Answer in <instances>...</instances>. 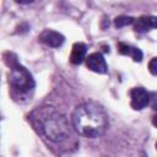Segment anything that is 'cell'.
Returning a JSON list of instances; mask_svg holds the SVG:
<instances>
[{"label": "cell", "mask_w": 157, "mask_h": 157, "mask_svg": "<svg viewBox=\"0 0 157 157\" xmlns=\"http://www.w3.org/2000/svg\"><path fill=\"white\" fill-rule=\"evenodd\" d=\"M71 121L80 135L90 139L101 136L108 126V117L104 109L92 102L78 105L71 115Z\"/></svg>", "instance_id": "obj_1"}, {"label": "cell", "mask_w": 157, "mask_h": 157, "mask_svg": "<svg viewBox=\"0 0 157 157\" xmlns=\"http://www.w3.org/2000/svg\"><path fill=\"white\" fill-rule=\"evenodd\" d=\"M42 130L44 135L54 142H61L70 135L67 119L59 113H50L47 115L42 123Z\"/></svg>", "instance_id": "obj_2"}, {"label": "cell", "mask_w": 157, "mask_h": 157, "mask_svg": "<svg viewBox=\"0 0 157 157\" xmlns=\"http://www.w3.org/2000/svg\"><path fill=\"white\" fill-rule=\"evenodd\" d=\"M9 83L15 91L20 93H28L34 87L32 75L17 63L11 65V70L9 72Z\"/></svg>", "instance_id": "obj_3"}, {"label": "cell", "mask_w": 157, "mask_h": 157, "mask_svg": "<svg viewBox=\"0 0 157 157\" xmlns=\"http://www.w3.org/2000/svg\"><path fill=\"white\" fill-rule=\"evenodd\" d=\"M130 97H131L130 104L135 110H141L150 103V93L142 87L132 88L130 92Z\"/></svg>", "instance_id": "obj_4"}, {"label": "cell", "mask_w": 157, "mask_h": 157, "mask_svg": "<svg viewBox=\"0 0 157 157\" xmlns=\"http://www.w3.org/2000/svg\"><path fill=\"white\" fill-rule=\"evenodd\" d=\"M86 65L90 70L97 74H105L108 70L104 56L101 53H92L86 58Z\"/></svg>", "instance_id": "obj_5"}, {"label": "cell", "mask_w": 157, "mask_h": 157, "mask_svg": "<svg viewBox=\"0 0 157 157\" xmlns=\"http://www.w3.org/2000/svg\"><path fill=\"white\" fill-rule=\"evenodd\" d=\"M38 39H39V42H42V43H44L49 47H53V48L60 47L65 40V38L61 33H59L56 31H53V29H44L39 34Z\"/></svg>", "instance_id": "obj_6"}, {"label": "cell", "mask_w": 157, "mask_h": 157, "mask_svg": "<svg viewBox=\"0 0 157 157\" xmlns=\"http://www.w3.org/2000/svg\"><path fill=\"white\" fill-rule=\"evenodd\" d=\"M86 53H87V47L86 44L77 42L72 45V50H71V55H70V61L74 65H80L83 59L86 58Z\"/></svg>", "instance_id": "obj_7"}, {"label": "cell", "mask_w": 157, "mask_h": 157, "mask_svg": "<svg viewBox=\"0 0 157 157\" xmlns=\"http://www.w3.org/2000/svg\"><path fill=\"white\" fill-rule=\"evenodd\" d=\"M118 49H119L120 54L131 56L132 60L136 61V63H140L142 60V52L136 47H132V45H129V44H125V43H119Z\"/></svg>", "instance_id": "obj_8"}, {"label": "cell", "mask_w": 157, "mask_h": 157, "mask_svg": "<svg viewBox=\"0 0 157 157\" xmlns=\"http://www.w3.org/2000/svg\"><path fill=\"white\" fill-rule=\"evenodd\" d=\"M134 23H135V31H136V32L144 33V32L150 31V25H148L147 16H141L140 18L135 20Z\"/></svg>", "instance_id": "obj_9"}, {"label": "cell", "mask_w": 157, "mask_h": 157, "mask_svg": "<svg viewBox=\"0 0 157 157\" xmlns=\"http://www.w3.org/2000/svg\"><path fill=\"white\" fill-rule=\"evenodd\" d=\"M134 21L135 20L132 17H130V16H118L114 20V25H115V27L120 28V27H124V26H128V25L134 23Z\"/></svg>", "instance_id": "obj_10"}, {"label": "cell", "mask_w": 157, "mask_h": 157, "mask_svg": "<svg viewBox=\"0 0 157 157\" xmlns=\"http://www.w3.org/2000/svg\"><path fill=\"white\" fill-rule=\"evenodd\" d=\"M148 71L152 75L157 76V58H152L150 60V63H148Z\"/></svg>", "instance_id": "obj_11"}, {"label": "cell", "mask_w": 157, "mask_h": 157, "mask_svg": "<svg viewBox=\"0 0 157 157\" xmlns=\"http://www.w3.org/2000/svg\"><path fill=\"white\" fill-rule=\"evenodd\" d=\"M150 104L155 110H157V92L150 93Z\"/></svg>", "instance_id": "obj_12"}, {"label": "cell", "mask_w": 157, "mask_h": 157, "mask_svg": "<svg viewBox=\"0 0 157 157\" xmlns=\"http://www.w3.org/2000/svg\"><path fill=\"white\" fill-rule=\"evenodd\" d=\"M150 28H157V17L156 16H147Z\"/></svg>", "instance_id": "obj_13"}, {"label": "cell", "mask_w": 157, "mask_h": 157, "mask_svg": "<svg viewBox=\"0 0 157 157\" xmlns=\"http://www.w3.org/2000/svg\"><path fill=\"white\" fill-rule=\"evenodd\" d=\"M152 124H153V125L157 128V113H156V114L152 117Z\"/></svg>", "instance_id": "obj_14"}, {"label": "cell", "mask_w": 157, "mask_h": 157, "mask_svg": "<svg viewBox=\"0 0 157 157\" xmlns=\"http://www.w3.org/2000/svg\"><path fill=\"white\" fill-rule=\"evenodd\" d=\"M156 150H157V142H156Z\"/></svg>", "instance_id": "obj_15"}]
</instances>
